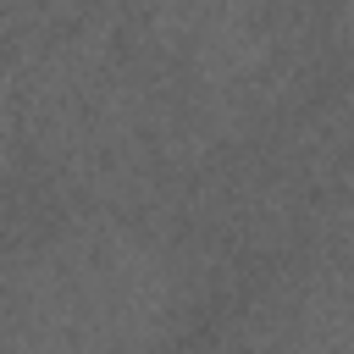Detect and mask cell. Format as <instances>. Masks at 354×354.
<instances>
[{
    "instance_id": "6da1fadb",
    "label": "cell",
    "mask_w": 354,
    "mask_h": 354,
    "mask_svg": "<svg viewBox=\"0 0 354 354\" xmlns=\"http://www.w3.org/2000/svg\"><path fill=\"white\" fill-rule=\"evenodd\" d=\"M171 260L127 221L66 216L0 266V354H166Z\"/></svg>"
},
{
    "instance_id": "7a4b0ae2",
    "label": "cell",
    "mask_w": 354,
    "mask_h": 354,
    "mask_svg": "<svg viewBox=\"0 0 354 354\" xmlns=\"http://www.w3.org/2000/svg\"><path fill=\"white\" fill-rule=\"evenodd\" d=\"M254 354H354V266L310 277L271 310Z\"/></svg>"
}]
</instances>
